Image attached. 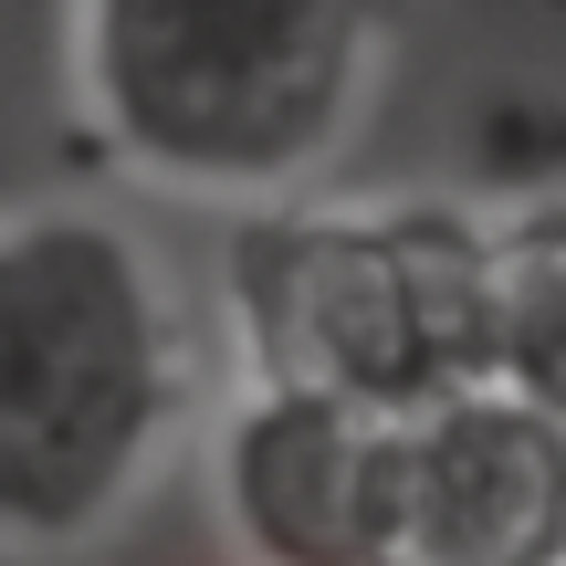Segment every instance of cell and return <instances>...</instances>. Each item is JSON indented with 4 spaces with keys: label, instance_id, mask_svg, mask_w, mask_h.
I'll return each instance as SVG.
<instances>
[{
    "label": "cell",
    "instance_id": "3",
    "mask_svg": "<svg viewBox=\"0 0 566 566\" xmlns=\"http://www.w3.org/2000/svg\"><path fill=\"white\" fill-rule=\"evenodd\" d=\"M221 283L252 388L357 420L493 388V231L462 210H263Z\"/></svg>",
    "mask_w": 566,
    "mask_h": 566
},
{
    "label": "cell",
    "instance_id": "2",
    "mask_svg": "<svg viewBox=\"0 0 566 566\" xmlns=\"http://www.w3.org/2000/svg\"><path fill=\"white\" fill-rule=\"evenodd\" d=\"M399 0H74L105 147L189 200H273L357 137Z\"/></svg>",
    "mask_w": 566,
    "mask_h": 566
},
{
    "label": "cell",
    "instance_id": "4",
    "mask_svg": "<svg viewBox=\"0 0 566 566\" xmlns=\"http://www.w3.org/2000/svg\"><path fill=\"white\" fill-rule=\"evenodd\" d=\"M378 566H566V420L514 388L388 420Z\"/></svg>",
    "mask_w": 566,
    "mask_h": 566
},
{
    "label": "cell",
    "instance_id": "6",
    "mask_svg": "<svg viewBox=\"0 0 566 566\" xmlns=\"http://www.w3.org/2000/svg\"><path fill=\"white\" fill-rule=\"evenodd\" d=\"M493 388L566 420V200L493 231Z\"/></svg>",
    "mask_w": 566,
    "mask_h": 566
},
{
    "label": "cell",
    "instance_id": "5",
    "mask_svg": "<svg viewBox=\"0 0 566 566\" xmlns=\"http://www.w3.org/2000/svg\"><path fill=\"white\" fill-rule=\"evenodd\" d=\"M388 420L252 388L221 430V525L252 566H378Z\"/></svg>",
    "mask_w": 566,
    "mask_h": 566
},
{
    "label": "cell",
    "instance_id": "1",
    "mask_svg": "<svg viewBox=\"0 0 566 566\" xmlns=\"http://www.w3.org/2000/svg\"><path fill=\"white\" fill-rule=\"evenodd\" d=\"M189 336L168 273L105 210L0 221V546L63 556L105 535L168 462Z\"/></svg>",
    "mask_w": 566,
    "mask_h": 566
}]
</instances>
